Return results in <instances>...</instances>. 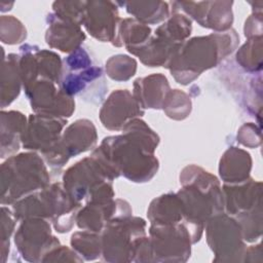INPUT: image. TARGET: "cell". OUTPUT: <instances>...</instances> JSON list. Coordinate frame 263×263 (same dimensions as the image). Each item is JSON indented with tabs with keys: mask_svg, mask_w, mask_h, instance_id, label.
I'll return each mask as SVG.
<instances>
[{
	"mask_svg": "<svg viewBox=\"0 0 263 263\" xmlns=\"http://www.w3.org/2000/svg\"><path fill=\"white\" fill-rule=\"evenodd\" d=\"M159 137L145 121L134 118L122 128V135L105 138L91 155L105 163L115 178L144 183L150 181L158 171V159L154 151Z\"/></svg>",
	"mask_w": 263,
	"mask_h": 263,
	"instance_id": "6da1fadb",
	"label": "cell"
},
{
	"mask_svg": "<svg viewBox=\"0 0 263 263\" xmlns=\"http://www.w3.org/2000/svg\"><path fill=\"white\" fill-rule=\"evenodd\" d=\"M180 182L183 187L177 194L194 243L200 239L205 223L224 212L222 188L215 176L196 165L186 166L180 175Z\"/></svg>",
	"mask_w": 263,
	"mask_h": 263,
	"instance_id": "7a4b0ae2",
	"label": "cell"
},
{
	"mask_svg": "<svg viewBox=\"0 0 263 263\" xmlns=\"http://www.w3.org/2000/svg\"><path fill=\"white\" fill-rule=\"evenodd\" d=\"M238 41L233 29L194 37L180 44L166 68L179 83L187 84L230 54Z\"/></svg>",
	"mask_w": 263,
	"mask_h": 263,
	"instance_id": "3957f363",
	"label": "cell"
},
{
	"mask_svg": "<svg viewBox=\"0 0 263 263\" xmlns=\"http://www.w3.org/2000/svg\"><path fill=\"white\" fill-rule=\"evenodd\" d=\"M49 174L36 152L11 155L1 164V203L12 204L49 185Z\"/></svg>",
	"mask_w": 263,
	"mask_h": 263,
	"instance_id": "277c9868",
	"label": "cell"
},
{
	"mask_svg": "<svg viewBox=\"0 0 263 263\" xmlns=\"http://www.w3.org/2000/svg\"><path fill=\"white\" fill-rule=\"evenodd\" d=\"M113 173L90 155L70 166L63 176V186L78 203L102 201L114 197Z\"/></svg>",
	"mask_w": 263,
	"mask_h": 263,
	"instance_id": "5b68a950",
	"label": "cell"
},
{
	"mask_svg": "<svg viewBox=\"0 0 263 263\" xmlns=\"http://www.w3.org/2000/svg\"><path fill=\"white\" fill-rule=\"evenodd\" d=\"M58 84L64 92L71 97L79 95L87 99V89H90L91 101L97 100L99 102L102 101V97L95 90V87L107 88L103 69L93 64L90 53L81 46L64 60L62 75Z\"/></svg>",
	"mask_w": 263,
	"mask_h": 263,
	"instance_id": "8992f818",
	"label": "cell"
},
{
	"mask_svg": "<svg viewBox=\"0 0 263 263\" xmlns=\"http://www.w3.org/2000/svg\"><path fill=\"white\" fill-rule=\"evenodd\" d=\"M146 236V222L139 217H118L101 232L102 255L106 261H134L141 238Z\"/></svg>",
	"mask_w": 263,
	"mask_h": 263,
	"instance_id": "52a82bcc",
	"label": "cell"
},
{
	"mask_svg": "<svg viewBox=\"0 0 263 263\" xmlns=\"http://www.w3.org/2000/svg\"><path fill=\"white\" fill-rule=\"evenodd\" d=\"M153 261H186L193 243L185 224L152 223L149 229Z\"/></svg>",
	"mask_w": 263,
	"mask_h": 263,
	"instance_id": "ba28073f",
	"label": "cell"
},
{
	"mask_svg": "<svg viewBox=\"0 0 263 263\" xmlns=\"http://www.w3.org/2000/svg\"><path fill=\"white\" fill-rule=\"evenodd\" d=\"M97 143V132L93 123L79 119L70 124L62 134L59 143L42 156L51 168L61 170L70 157L88 151Z\"/></svg>",
	"mask_w": 263,
	"mask_h": 263,
	"instance_id": "9c48e42d",
	"label": "cell"
},
{
	"mask_svg": "<svg viewBox=\"0 0 263 263\" xmlns=\"http://www.w3.org/2000/svg\"><path fill=\"white\" fill-rule=\"evenodd\" d=\"M14 243L17 251L28 261H42L54 248L59 239L51 234L50 224L43 218H28L22 221L15 234Z\"/></svg>",
	"mask_w": 263,
	"mask_h": 263,
	"instance_id": "30bf717a",
	"label": "cell"
},
{
	"mask_svg": "<svg viewBox=\"0 0 263 263\" xmlns=\"http://www.w3.org/2000/svg\"><path fill=\"white\" fill-rule=\"evenodd\" d=\"M205 230L208 243L215 255L221 257L220 261H231V257L242 255L241 227L230 215L223 212L214 216L205 223Z\"/></svg>",
	"mask_w": 263,
	"mask_h": 263,
	"instance_id": "8fae6325",
	"label": "cell"
},
{
	"mask_svg": "<svg viewBox=\"0 0 263 263\" xmlns=\"http://www.w3.org/2000/svg\"><path fill=\"white\" fill-rule=\"evenodd\" d=\"M20 52L18 67L24 88L39 78L49 79L59 83L63 69L59 54L30 44L20 47Z\"/></svg>",
	"mask_w": 263,
	"mask_h": 263,
	"instance_id": "7c38bea8",
	"label": "cell"
},
{
	"mask_svg": "<svg viewBox=\"0 0 263 263\" xmlns=\"http://www.w3.org/2000/svg\"><path fill=\"white\" fill-rule=\"evenodd\" d=\"M55 84L52 80L39 78L24 89L34 112L62 118L70 117L75 110L74 99Z\"/></svg>",
	"mask_w": 263,
	"mask_h": 263,
	"instance_id": "4fadbf2b",
	"label": "cell"
},
{
	"mask_svg": "<svg viewBox=\"0 0 263 263\" xmlns=\"http://www.w3.org/2000/svg\"><path fill=\"white\" fill-rule=\"evenodd\" d=\"M120 18L116 2L86 1L82 26L96 39L122 46L119 39Z\"/></svg>",
	"mask_w": 263,
	"mask_h": 263,
	"instance_id": "5bb4252c",
	"label": "cell"
},
{
	"mask_svg": "<svg viewBox=\"0 0 263 263\" xmlns=\"http://www.w3.org/2000/svg\"><path fill=\"white\" fill-rule=\"evenodd\" d=\"M173 12L183 11L194 18L201 27L224 32L231 29L233 23L232 1H205V2H179L171 3Z\"/></svg>",
	"mask_w": 263,
	"mask_h": 263,
	"instance_id": "9a60e30c",
	"label": "cell"
},
{
	"mask_svg": "<svg viewBox=\"0 0 263 263\" xmlns=\"http://www.w3.org/2000/svg\"><path fill=\"white\" fill-rule=\"evenodd\" d=\"M67 120L47 114H32L29 117L22 144L25 149L40 151L41 155L52 149L62 137Z\"/></svg>",
	"mask_w": 263,
	"mask_h": 263,
	"instance_id": "2e32d148",
	"label": "cell"
},
{
	"mask_svg": "<svg viewBox=\"0 0 263 263\" xmlns=\"http://www.w3.org/2000/svg\"><path fill=\"white\" fill-rule=\"evenodd\" d=\"M132 215L129 203L123 199L90 201L80 209L76 216L77 226L81 229L101 233L105 225L118 217Z\"/></svg>",
	"mask_w": 263,
	"mask_h": 263,
	"instance_id": "e0dca14e",
	"label": "cell"
},
{
	"mask_svg": "<svg viewBox=\"0 0 263 263\" xmlns=\"http://www.w3.org/2000/svg\"><path fill=\"white\" fill-rule=\"evenodd\" d=\"M143 114L144 109L127 89H117L104 103L100 111V119L106 128L120 130L128 121Z\"/></svg>",
	"mask_w": 263,
	"mask_h": 263,
	"instance_id": "ac0fdd59",
	"label": "cell"
},
{
	"mask_svg": "<svg viewBox=\"0 0 263 263\" xmlns=\"http://www.w3.org/2000/svg\"><path fill=\"white\" fill-rule=\"evenodd\" d=\"M261 183L247 179L239 183H225L222 188L224 210L237 218L261 209Z\"/></svg>",
	"mask_w": 263,
	"mask_h": 263,
	"instance_id": "d6986e66",
	"label": "cell"
},
{
	"mask_svg": "<svg viewBox=\"0 0 263 263\" xmlns=\"http://www.w3.org/2000/svg\"><path fill=\"white\" fill-rule=\"evenodd\" d=\"M47 22L45 40L52 48H58L63 52H73L85 39V34L78 24L61 18L54 13L48 14Z\"/></svg>",
	"mask_w": 263,
	"mask_h": 263,
	"instance_id": "ffe728a7",
	"label": "cell"
},
{
	"mask_svg": "<svg viewBox=\"0 0 263 263\" xmlns=\"http://www.w3.org/2000/svg\"><path fill=\"white\" fill-rule=\"evenodd\" d=\"M170 90L166 77L157 73L144 78H138L134 82L133 96L142 109H160Z\"/></svg>",
	"mask_w": 263,
	"mask_h": 263,
	"instance_id": "44dd1931",
	"label": "cell"
},
{
	"mask_svg": "<svg viewBox=\"0 0 263 263\" xmlns=\"http://www.w3.org/2000/svg\"><path fill=\"white\" fill-rule=\"evenodd\" d=\"M27 123L18 111H1V158L17 152Z\"/></svg>",
	"mask_w": 263,
	"mask_h": 263,
	"instance_id": "7402d4cb",
	"label": "cell"
},
{
	"mask_svg": "<svg viewBox=\"0 0 263 263\" xmlns=\"http://www.w3.org/2000/svg\"><path fill=\"white\" fill-rule=\"evenodd\" d=\"M147 216L151 224L183 223L186 225L183 204L177 193L163 194L153 199L147 211Z\"/></svg>",
	"mask_w": 263,
	"mask_h": 263,
	"instance_id": "603a6c76",
	"label": "cell"
},
{
	"mask_svg": "<svg viewBox=\"0 0 263 263\" xmlns=\"http://www.w3.org/2000/svg\"><path fill=\"white\" fill-rule=\"evenodd\" d=\"M252 159L248 152L229 148L221 157L219 174L225 183H239L249 179Z\"/></svg>",
	"mask_w": 263,
	"mask_h": 263,
	"instance_id": "cb8c5ba5",
	"label": "cell"
},
{
	"mask_svg": "<svg viewBox=\"0 0 263 263\" xmlns=\"http://www.w3.org/2000/svg\"><path fill=\"white\" fill-rule=\"evenodd\" d=\"M23 85L18 55L10 53L3 59L2 74H1V108H5L12 103L21 91Z\"/></svg>",
	"mask_w": 263,
	"mask_h": 263,
	"instance_id": "d4e9b609",
	"label": "cell"
},
{
	"mask_svg": "<svg viewBox=\"0 0 263 263\" xmlns=\"http://www.w3.org/2000/svg\"><path fill=\"white\" fill-rule=\"evenodd\" d=\"M126 11L136 20L147 24H158L170 17V3L163 1H128L121 2Z\"/></svg>",
	"mask_w": 263,
	"mask_h": 263,
	"instance_id": "484cf974",
	"label": "cell"
},
{
	"mask_svg": "<svg viewBox=\"0 0 263 263\" xmlns=\"http://www.w3.org/2000/svg\"><path fill=\"white\" fill-rule=\"evenodd\" d=\"M151 37V29L136 18H124L119 24V39L126 49L132 50L145 44Z\"/></svg>",
	"mask_w": 263,
	"mask_h": 263,
	"instance_id": "4316f807",
	"label": "cell"
},
{
	"mask_svg": "<svg viewBox=\"0 0 263 263\" xmlns=\"http://www.w3.org/2000/svg\"><path fill=\"white\" fill-rule=\"evenodd\" d=\"M192 23L187 15L180 12H173L167 21L155 30L158 35L174 44H181L190 35Z\"/></svg>",
	"mask_w": 263,
	"mask_h": 263,
	"instance_id": "83f0119b",
	"label": "cell"
},
{
	"mask_svg": "<svg viewBox=\"0 0 263 263\" xmlns=\"http://www.w3.org/2000/svg\"><path fill=\"white\" fill-rule=\"evenodd\" d=\"M71 246L86 260H93L102 255L101 233L88 230L75 232L71 237Z\"/></svg>",
	"mask_w": 263,
	"mask_h": 263,
	"instance_id": "f1b7e54d",
	"label": "cell"
},
{
	"mask_svg": "<svg viewBox=\"0 0 263 263\" xmlns=\"http://www.w3.org/2000/svg\"><path fill=\"white\" fill-rule=\"evenodd\" d=\"M166 115L174 119H184L191 110L190 98L180 89L170 90L162 105Z\"/></svg>",
	"mask_w": 263,
	"mask_h": 263,
	"instance_id": "f546056e",
	"label": "cell"
},
{
	"mask_svg": "<svg viewBox=\"0 0 263 263\" xmlns=\"http://www.w3.org/2000/svg\"><path fill=\"white\" fill-rule=\"evenodd\" d=\"M137 70V62L125 54L111 57L106 63V71L110 78L124 81L133 77Z\"/></svg>",
	"mask_w": 263,
	"mask_h": 263,
	"instance_id": "4dcf8cb0",
	"label": "cell"
},
{
	"mask_svg": "<svg viewBox=\"0 0 263 263\" xmlns=\"http://www.w3.org/2000/svg\"><path fill=\"white\" fill-rule=\"evenodd\" d=\"M1 41L6 44H16L27 37L26 28L13 15H1Z\"/></svg>",
	"mask_w": 263,
	"mask_h": 263,
	"instance_id": "1f68e13d",
	"label": "cell"
},
{
	"mask_svg": "<svg viewBox=\"0 0 263 263\" xmlns=\"http://www.w3.org/2000/svg\"><path fill=\"white\" fill-rule=\"evenodd\" d=\"M86 1H55L52 4L53 13L61 18L82 25Z\"/></svg>",
	"mask_w": 263,
	"mask_h": 263,
	"instance_id": "d6a6232c",
	"label": "cell"
},
{
	"mask_svg": "<svg viewBox=\"0 0 263 263\" xmlns=\"http://www.w3.org/2000/svg\"><path fill=\"white\" fill-rule=\"evenodd\" d=\"M1 211V255L5 256L7 249H9V238L14 230L15 222L17 220L13 212L3 204Z\"/></svg>",
	"mask_w": 263,
	"mask_h": 263,
	"instance_id": "836d02e7",
	"label": "cell"
}]
</instances>
